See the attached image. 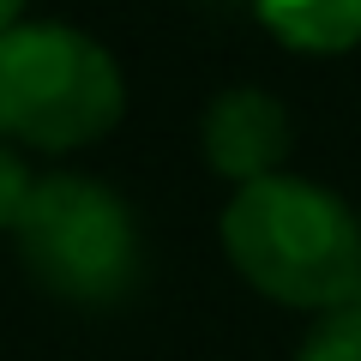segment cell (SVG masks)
I'll list each match as a JSON object with an SVG mask.
<instances>
[{
    "label": "cell",
    "mask_w": 361,
    "mask_h": 361,
    "mask_svg": "<svg viewBox=\"0 0 361 361\" xmlns=\"http://www.w3.org/2000/svg\"><path fill=\"white\" fill-rule=\"evenodd\" d=\"M223 253L265 301L337 313L361 301V217L319 180L265 175L235 187Z\"/></svg>",
    "instance_id": "cell-1"
},
{
    "label": "cell",
    "mask_w": 361,
    "mask_h": 361,
    "mask_svg": "<svg viewBox=\"0 0 361 361\" xmlns=\"http://www.w3.org/2000/svg\"><path fill=\"white\" fill-rule=\"evenodd\" d=\"M127 115V78L97 37L61 18L0 30V139L30 151H78Z\"/></svg>",
    "instance_id": "cell-2"
},
{
    "label": "cell",
    "mask_w": 361,
    "mask_h": 361,
    "mask_svg": "<svg viewBox=\"0 0 361 361\" xmlns=\"http://www.w3.org/2000/svg\"><path fill=\"white\" fill-rule=\"evenodd\" d=\"M25 271L73 307H115L145 277L133 205L90 175H42L13 223Z\"/></svg>",
    "instance_id": "cell-3"
},
{
    "label": "cell",
    "mask_w": 361,
    "mask_h": 361,
    "mask_svg": "<svg viewBox=\"0 0 361 361\" xmlns=\"http://www.w3.org/2000/svg\"><path fill=\"white\" fill-rule=\"evenodd\" d=\"M205 163L217 169L223 180L235 187H253L265 175H283V157H289V109L271 97V90L253 85H235L217 90L205 103Z\"/></svg>",
    "instance_id": "cell-4"
},
{
    "label": "cell",
    "mask_w": 361,
    "mask_h": 361,
    "mask_svg": "<svg viewBox=\"0 0 361 361\" xmlns=\"http://www.w3.org/2000/svg\"><path fill=\"white\" fill-rule=\"evenodd\" d=\"M247 6L289 49L343 54L361 42V0H247Z\"/></svg>",
    "instance_id": "cell-5"
},
{
    "label": "cell",
    "mask_w": 361,
    "mask_h": 361,
    "mask_svg": "<svg viewBox=\"0 0 361 361\" xmlns=\"http://www.w3.org/2000/svg\"><path fill=\"white\" fill-rule=\"evenodd\" d=\"M295 361H361V301L337 307V313H319L313 331L301 337Z\"/></svg>",
    "instance_id": "cell-6"
},
{
    "label": "cell",
    "mask_w": 361,
    "mask_h": 361,
    "mask_svg": "<svg viewBox=\"0 0 361 361\" xmlns=\"http://www.w3.org/2000/svg\"><path fill=\"white\" fill-rule=\"evenodd\" d=\"M30 187H37L30 163L18 157V145H6V139H0V229H6V235H13V223H18V211H25Z\"/></svg>",
    "instance_id": "cell-7"
},
{
    "label": "cell",
    "mask_w": 361,
    "mask_h": 361,
    "mask_svg": "<svg viewBox=\"0 0 361 361\" xmlns=\"http://www.w3.org/2000/svg\"><path fill=\"white\" fill-rule=\"evenodd\" d=\"M25 6H30V0H0V30L18 25V18H25Z\"/></svg>",
    "instance_id": "cell-8"
}]
</instances>
